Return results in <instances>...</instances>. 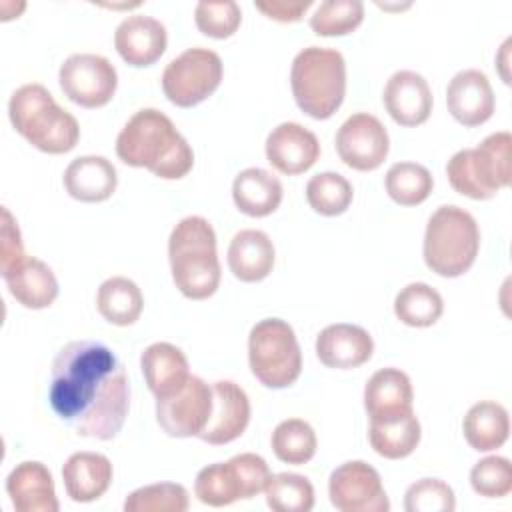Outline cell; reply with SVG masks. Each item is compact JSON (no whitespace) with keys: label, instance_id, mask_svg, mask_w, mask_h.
Wrapping results in <instances>:
<instances>
[{"label":"cell","instance_id":"obj_1","mask_svg":"<svg viewBox=\"0 0 512 512\" xmlns=\"http://www.w3.org/2000/svg\"><path fill=\"white\" fill-rule=\"evenodd\" d=\"M48 400L76 434L112 440L130 410V382L106 344L74 340L62 346L52 362Z\"/></svg>","mask_w":512,"mask_h":512},{"label":"cell","instance_id":"obj_2","mask_svg":"<svg viewBox=\"0 0 512 512\" xmlns=\"http://www.w3.org/2000/svg\"><path fill=\"white\" fill-rule=\"evenodd\" d=\"M118 158L162 180H180L194 166V152L174 122L156 108L138 110L116 138Z\"/></svg>","mask_w":512,"mask_h":512},{"label":"cell","instance_id":"obj_3","mask_svg":"<svg viewBox=\"0 0 512 512\" xmlns=\"http://www.w3.org/2000/svg\"><path fill=\"white\" fill-rule=\"evenodd\" d=\"M168 260L176 288L190 300L210 298L220 284L216 232L202 216L182 218L168 238Z\"/></svg>","mask_w":512,"mask_h":512},{"label":"cell","instance_id":"obj_4","mask_svg":"<svg viewBox=\"0 0 512 512\" xmlns=\"http://www.w3.org/2000/svg\"><path fill=\"white\" fill-rule=\"evenodd\" d=\"M8 116L14 130L40 152L64 154L78 144L76 118L58 106L42 84L32 82L16 88L8 102Z\"/></svg>","mask_w":512,"mask_h":512},{"label":"cell","instance_id":"obj_5","mask_svg":"<svg viewBox=\"0 0 512 512\" xmlns=\"http://www.w3.org/2000/svg\"><path fill=\"white\" fill-rule=\"evenodd\" d=\"M290 86L304 114L316 120L330 118L342 106L346 94L344 56L324 46L300 50L292 60Z\"/></svg>","mask_w":512,"mask_h":512},{"label":"cell","instance_id":"obj_6","mask_svg":"<svg viewBox=\"0 0 512 512\" xmlns=\"http://www.w3.org/2000/svg\"><path fill=\"white\" fill-rule=\"evenodd\" d=\"M480 248V228L474 216L454 204H444L428 218L424 232V262L444 278L470 270Z\"/></svg>","mask_w":512,"mask_h":512},{"label":"cell","instance_id":"obj_7","mask_svg":"<svg viewBox=\"0 0 512 512\" xmlns=\"http://www.w3.org/2000/svg\"><path fill=\"white\" fill-rule=\"evenodd\" d=\"M510 132H494L476 148L458 150L446 164L450 186L472 200H488L510 184Z\"/></svg>","mask_w":512,"mask_h":512},{"label":"cell","instance_id":"obj_8","mask_svg":"<svg viewBox=\"0 0 512 512\" xmlns=\"http://www.w3.org/2000/svg\"><path fill=\"white\" fill-rule=\"evenodd\" d=\"M248 362L266 388H288L302 372V352L294 328L280 318L256 322L248 336Z\"/></svg>","mask_w":512,"mask_h":512},{"label":"cell","instance_id":"obj_9","mask_svg":"<svg viewBox=\"0 0 512 512\" xmlns=\"http://www.w3.org/2000/svg\"><path fill=\"white\" fill-rule=\"evenodd\" d=\"M270 476V468L262 456L244 452L226 462L204 466L196 474L194 494L202 504L222 508L236 500H250L264 492Z\"/></svg>","mask_w":512,"mask_h":512},{"label":"cell","instance_id":"obj_10","mask_svg":"<svg viewBox=\"0 0 512 512\" xmlns=\"http://www.w3.org/2000/svg\"><path fill=\"white\" fill-rule=\"evenodd\" d=\"M224 66L210 48H188L170 60L162 72L164 96L180 108H192L216 92Z\"/></svg>","mask_w":512,"mask_h":512},{"label":"cell","instance_id":"obj_11","mask_svg":"<svg viewBox=\"0 0 512 512\" xmlns=\"http://www.w3.org/2000/svg\"><path fill=\"white\" fill-rule=\"evenodd\" d=\"M58 82L64 96L74 104L100 108L112 100L118 86V72L104 56L72 54L62 62Z\"/></svg>","mask_w":512,"mask_h":512},{"label":"cell","instance_id":"obj_12","mask_svg":"<svg viewBox=\"0 0 512 512\" xmlns=\"http://www.w3.org/2000/svg\"><path fill=\"white\" fill-rule=\"evenodd\" d=\"M328 496L340 512H388L390 500L382 478L374 466L364 460H348L332 470Z\"/></svg>","mask_w":512,"mask_h":512},{"label":"cell","instance_id":"obj_13","mask_svg":"<svg viewBox=\"0 0 512 512\" xmlns=\"http://www.w3.org/2000/svg\"><path fill=\"white\" fill-rule=\"evenodd\" d=\"M212 412V386L192 376L172 396L156 398V422L172 438L198 436Z\"/></svg>","mask_w":512,"mask_h":512},{"label":"cell","instance_id":"obj_14","mask_svg":"<svg viewBox=\"0 0 512 512\" xmlns=\"http://www.w3.org/2000/svg\"><path fill=\"white\" fill-rule=\"evenodd\" d=\"M388 150L390 138L384 124L368 112L352 114L336 132V152L354 170H376L386 160Z\"/></svg>","mask_w":512,"mask_h":512},{"label":"cell","instance_id":"obj_15","mask_svg":"<svg viewBox=\"0 0 512 512\" xmlns=\"http://www.w3.org/2000/svg\"><path fill=\"white\" fill-rule=\"evenodd\" d=\"M250 422V400L246 392L232 380L212 384V412L198 434L206 444L220 446L240 438Z\"/></svg>","mask_w":512,"mask_h":512},{"label":"cell","instance_id":"obj_16","mask_svg":"<svg viewBox=\"0 0 512 512\" xmlns=\"http://www.w3.org/2000/svg\"><path fill=\"white\" fill-rule=\"evenodd\" d=\"M446 106L462 126H480L494 114V90L484 72L476 68L460 70L446 88Z\"/></svg>","mask_w":512,"mask_h":512},{"label":"cell","instance_id":"obj_17","mask_svg":"<svg viewBox=\"0 0 512 512\" xmlns=\"http://www.w3.org/2000/svg\"><path fill=\"white\" fill-rule=\"evenodd\" d=\"M320 156V142L314 132L298 122H282L266 138L268 162L286 176L310 170Z\"/></svg>","mask_w":512,"mask_h":512},{"label":"cell","instance_id":"obj_18","mask_svg":"<svg viewBox=\"0 0 512 512\" xmlns=\"http://www.w3.org/2000/svg\"><path fill=\"white\" fill-rule=\"evenodd\" d=\"M382 100L392 120L406 128L424 124L434 102L428 80L414 70L394 72L384 86Z\"/></svg>","mask_w":512,"mask_h":512},{"label":"cell","instance_id":"obj_19","mask_svg":"<svg viewBox=\"0 0 512 512\" xmlns=\"http://www.w3.org/2000/svg\"><path fill=\"white\" fill-rule=\"evenodd\" d=\"M168 34L166 26L144 14H130L114 32V48L120 58L134 66L144 68L154 64L166 50Z\"/></svg>","mask_w":512,"mask_h":512},{"label":"cell","instance_id":"obj_20","mask_svg":"<svg viewBox=\"0 0 512 512\" xmlns=\"http://www.w3.org/2000/svg\"><path fill=\"white\" fill-rule=\"evenodd\" d=\"M374 340L356 324H330L316 338V356L328 368L350 370L372 358Z\"/></svg>","mask_w":512,"mask_h":512},{"label":"cell","instance_id":"obj_21","mask_svg":"<svg viewBox=\"0 0 512 512\" xmlns=\"http://www.w3.org/2000/svg\"><path fill=\"white\" fill-rule=\"evenodd\" d=\"M6 492L18 512H58L54 480L46 464L24 460L6 478Z\"/></svg>","mask_w":512,"mask_h":512},{"label":"cell","instance_id":"obj_22","mask_svg":"<svg viewBox=\"0 0 512 512\" xmlns=\"http://www.w3.org/2000/svg\"><path fill=\"white\" fill-rule=\"evenodd\" d=\"M2 278L16 302L30 310L48 308L58 296V280L52 268L34 256L14 262L2 272Z\"/></svg>","mask_w":512,"mask_h":512},{"label":"cell","instance_id":"obj_23","mask_svg":"<svg viewBox=\"0 0 512 512\" xmlns=\"http://www.w3.org/2000/svg\"><path fill=\"white\" fill-rule=\"evenodd\" d=\"M66 192L80 202H104L116 186L118 174L114 164L104 156H78L74 158L62 176Z\"/></svg>","mask_w":512,"mask_h":512},{"label":"cell","instance_id":"obj_24","mask_svg":"<svg viewBox=\"0 0 512 512\" xmlns=\"http://www.w3.org/2000/svg\"><path fill=\"white\" fill-rule=\"evenodd\" d=\"M140 368L150 392L156 398L176 394L190 378L188 358L170 342H154L140 356Z\"/></svg>","mask_w":512,"mask_h":512},{"label":"cell","instance_id":"obj_25","mask_svg":"<svg viewBox=\"0 0 512 512\" xmlns=\"http://www.w3.org/2000/svg\"><path fill=\"white\" fill-rule=\"evenodd\" d=\"M112 462L98 452H74L62 466L64 490L74 502L98 500L112 482Z\"/></svg>","mask_w":512,"mask_h":512},{"label":"cell","instance_id":"obj_26","mask_svg":"<svg viewBox=\"0 0 512 512\" xmlns=\"http://www.w3.org/2000/svg\"><path fill=\"white\" fill-rule=\"evenodd\" d=\"M412 382L400 368L376 370L364 386V408L370 420L412 410Z\"/></svg>","mask_w":512,"mask_h":512},{"label":"cell","instance_id":"obj_27","mask_svg":"<svg viewBox=\"0 0 512 512\" xmlns=\"http://www.w3.org/2000/svg\"><path fill=\"white\" fill-rule=\"evenodd\" d=\"M274 244L262 230H240L228 246V268L242 282L264 280L274 266Z\"/></svg>","mask_w":512,"mask_h":512},{"label":"cell","instance_id":"obj_28","mask_svg":"<svg viewBox=\"0 0 512 512\" xmlns=\"http://www.w3.org/2000/svg\"><path fill=\"white\" fill-rule=\"evenodd\" d=\"M282 182L264 168H244L232 182L236 208L252 218L272 214L282 202Z\"/></svg>","mask_w":512,"mask_h":512},{"label":"cell","instance_id":"obj_29","mask_svg":"<svg viewBox=\"0 0 512 512\" xmlns=\"http://www.w3.org/2000/svg\"><path fill=\"white\" fill-rule=\"evenodd\" d=\"M420 436L422 430L414 410L370 420V446L374 448L376 454L388 460H400L410 456L416 450Z\"/></svg>","mask_w":512,"mask_h":512},{"label":"cell","instance_id":"obj_30","mask_svg":"<svg viewBox=\"0 0 512 512\" xmlns=\"http://www.w3.org/2000/svg\"><path fill=\"white\" fill-rule=\"evenodd\" d=\"M462 432L466 442L478 452H490L500 448L510 434L508 410L492 400L476 402L468 408L462 420Z\"/></svg>","mask_w":512,"mask_h":512},{"label":"cell","instance_id":"obj_31","mask_svg":"<svg viewBox=\"0 0 512 512\" xmlns=\"http://www.w3.org/2000/svg\"><path fill=\"white\" fill-rule=\"evenodd\" d=\"M96 308L104 320L116 326L134 324L144 308V296L136 282L124 276L104 280L96 294Z\"/></svg>","mask_w":512,"mask_h":512},{"label":"cell","instance_id":"obj_32","mask_svg":"<svg viewBox=\"0 0 512 512\" xmlns=\"http://www.w3.org/2000/svg\"><path fill=\"white\" fill-rule=\"evenodd\" d=\"M442 312L444 300L440 292L426 282H410L394 298V314L406 326H432L438 322Z\"/></svg>","mask_w":512,"mask_h":512},{"label":"cell","instance_id":"obj_33","mask_svg":"<svg viewBox=\"0 0 512 512\" xmlns=\"http://www.w3.org/2000/svg\"><path fill=\"white\" fill-rule=\"evenodd\" d=\"M388 196L400 206L422 204L434 186L430 170L416 162H396L384 176Z\"/></svg>","mask_w":512,"mask_h":512},{"label":"cell","instance_id":"obj_34","mask_svg":"<svg viewBox=\"0 0 512 512\" xmlns=\"http://www.w3.org/2000/svg\"><path fill=\"white\" fill-rule=\"evenodd\" d=\"M272 450L278 460L286 464H306L316 454V432L302 418L282 420L270 438Z\"/></svg>","mask_w":512,"mask_h":512},{"label":"cell","instance_id":"obj_35","mask_svg":"<svg viewBox=\"0 0 512 512\" xmlns=\"http://www.w3.org/2000/svg\"><path fill=\"white\" fill-rule=\"evenodd\" d=\"M264 494L266 504L274 512H310L314 508V486L302 474H272L264 488Z\"/></svg>","mask_w":512,"mask_h":512},{"label":"cell","instance_id":"obj_36","mask_svg":"<svg viewBox=\"0 0 512 512\" xmlns=\"http://www.w3.org/2000/svg\"><path fill=\"white\" fill-rule=\"evenodd\" d=\"M352 184L338 172H320L306 184V200L310 208L322 216H338L352 204Z\"/></svg>","mask_w":512,"mask_h":512},{"label":"cell","instance_id":"obj_37","mask_svg":"<svg viewBox=\"0 0 512 512\" xmlns=\"http://www.w3.org/2000/svg\"><path fill=\"white\" fill-rule=\"evenodd\" d=\"M364 20L360 0H326L310 16V28L318 36H344L354 32Z\"/></svg>","mask_w":512,"mask_h":512},{"label":"cell","instance_id":"obj_38","mask_svg":"<svg viewBox=\"0 0 512 512\" xmlns=\"http://www.w3.org/2000/svg\"><path fill=\"white\" fill-rule=\"evenodd\" d=\"M188 510V492L176 482H158L142 486L128 494L124 512H184Z\"/></svg>","mask_w":512,"mask_h":512},{"label":"cell","instance_id":"obj_39","mask_svg":"<svg viewBox=\"0 0 512 512\" xmlns=\"http://www.w3.org/2000/svg\"><path fill=\"white\" fill-rule=\"evenodd\" d=\"M194 22L202 34L216 40H224L238 30L242 22V10L234 0H220V2L202 0L196 4Z\"/></svg>","mask_w":512,"mask_h":512},{"label":"cell","instance_id":"obj_40","mask_svg":"<svg viewBox=\"0 0 512 512\" xmlns=\"http://www.w3.org/2000/svg\"><path fill=\"white\" fill-rule=\"evenodd\" d=\"M472 490L484 498H504L512 490V464L504 456H486L470 470Z\"/></svg>","mask_w":512,"mask_h":512},{"label":"cell","instance_id":"obj_41","mask_svg":"<svg viewBox=\"0 0 512 512\" xmlns=\"http://www.w3.org/2000/svg\"><path fill=\"white\" fill-rule=\"evenodd\" d=\"M406 512H454L452 488L440 478H422L408 486L404 494Z\"/></svg>","mask_w":512,"mask_h":512},{"label":"cell","instance_id":"obj_42","mask_svg":"<svg viewBox=\"0 0 512 512\" xmlns=\"http://www.w3.org/2000/svg\"><path fill=\"white\" fill-rule=\"evenodd\" d=\"M22 236L18 230L16 218L10 214L6 206H2V230H0V270L4 272L14 262L24 258Z\"/></svg>","mask_w":512,"mask_h":512},{"label":"cell","instance_id":"obj_43","mask_svg":"<svg viewBox=\"0 0 512 512\" xmlns=\"http://www.w3.org/2000/svg\"><path fill=\"white\" fill-rule=\"evenodd\" d=\"M256 10H260L264 16L276 22H298L304 12L312 6V0H298V2H286V0H266V2H254Z\"/></svg>","mask_w":512,"mask_h":512}]
</instances>
